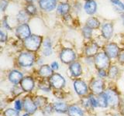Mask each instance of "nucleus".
Returning a JSON list of instances; mask_svg holds the SVG:
<instances>
[{
    "mask_svg": "<svg viewBox=\"0 0 124 116\" xmlns=\"http://www.w3.org/2000/svg\"><path fill=\"white\" fill-rule=\"evenodd\" d=\"M43 44V37L39 35L31 34L27 39L23 40V46L29 52H36L40 48Z\"/></svg>",
    "mask_w": 124,
    "mask_h": 116,
    "instance_id": "obj_1",
    "label": "nucleus"
},
{
    "mask_svg": "<svg viewBox=\"0 0 124 116\" xmlns=\"http://www.w3.org/2000/svg\"><path fill=\"white\" fill-rule=\"evenodd\" d=\"M34 63L35 57L32 53L29 51L22 52L17 57V64L21 67H30Z\"/></svg>",
    "mask_w": 124,
    "mask_h": 116,
    "instance_id": "obj_2",
    "label": "nucleus"
},
{
    "mask_svg": "<svg viewBox=\"0 0 124 116\" xmlns=\"http://www.w3.org/2000/svg\"><path fill=\"white\" fill-rule=\"evenodd\" d=\"M94 63L98 70H106L110 67V58L105 52H99L94 57Z\"/></svg>",
    "mask_w": 124,
    "mask_h": 116,
    "instance_id": "obj_3",
    "label": "nucleus"
},
{
    "mask_svg": "<svg viewBox=\"0 0 124 116\" xmlns=\"http://www.w3.org/2000/svg\"><path fill=\"white\" fill-rule=\"evenodd\" d=\"M59 57L64 64H71L76 59V53L71 48H64L61 50Z\"/></svg>",
    "mask_w": 124,
    "mask_h": 116,
    "instance_id": "obj_4",
    "label": "nucleus"
},
{
    "mask_svg": "<svg viewBox=\"0 0 124 116\" xmlns=\"http://www.w3.org/2000/svg\"><path fill=\"white\" fill-rule=\"evenodd\" d=\"M51 87L57 90H61L65 86L66 80L65 78L61 74L58 73H54L49 78Z\"/></svg>",
    "mask_w": 124,
    "mask_h": 116,
    "instance_id": "obj_5",
    "label": "nucleus"
},
{
    "mask_svg": "<svg viewBox=\"0 0 124 116\" xmlns=\"http://www.w3.org/2000/svg\"><path fill=\"white\" fill-rule=\"evenodd\" d=\"M16 35L20 40H25L26 39L31 36V30L27 23L19 24L16 29Z\"/></svg>",
    "mask_w": 124,
    "mask_h": 116,
    "instance_id": "obj_6",
    "label": "nucleus"
},
{
    "mask_svg": "<svg viewBox=\"0 0 124 116\" xmlns=\"http://www.w3.org/2000/svg\"><path fill=\"white\" fill-rule=\"evenodd\" d=\"M73 87L76 94L79 96H85L88 92V87L86 83L81 79H76L73 82Z\"/></svg>",
    "mask_w": 124,
    "mask_h": 116,
    "instance_id": "obj_7",
    "label": "nucleus"
},
{
    "mask_svg": "<svg viewBox=\"0 0 124 116\" xmlns=\"http://www.w3.org/2000/svg\"><path fill=\"white\" fill-rule=\"evenodd\" d=\"M104 92L107 97L108 105L112 107H117L119 104V96L118 93L112 89H107Z\"/></svg>",
    "mask_w": 124,
    "mask_h": 116,
    "instance_id": "obj_8",
    "label": "nucleus"
},
{
    "mask_svg": "<svg viewBox=\"0 0 124 116\" xmlns=\"http://www.w3.org/2000/svg\"><path fill=\"white\" fill-rule=\"evenodd\" d=\"M104 52L107 54L110 59H113V58H116L118 57L120 52V49L119 46L115 43H109L105 46Z\"/></svg>",
    "mask_w": 124,
    "mask_h": 116,
    "instance_id": "obj_9",
    "label": "nucleus"
},
{
    "mask_svg": "<svg viewBox=\"0 0 124 116\" xmlns=\"http://www.w3.org/2000/svg\"><path fill=\"white\" fill-rule=\"evenodd\" d=\"M23 109L26 111V113H28L30 115H33L37 110V106L35 104L34 100L32 99L30 97H26L23 101Z\"/></svg>",
    "mask_w": 124,
    "mask_h": 116,
    "instance_id": "obj_10",
    "label": "nucleus"
},
{
    "mask_svg": "<svg viewBox=\"0 0 124 116\" xmlns=\"http://www.w3.org/2000/svg\"><path fill=\"white\" fill-rule=\"evenodd\" d=\"M19 84H20V87H22L23 91L27 93L32 91L35 87L34 80L30 76H26L23 77Z\"/></svg>",
    "mask_w": 124,
    "mask_h": 116,
    "instance_id": "obj_11",
    "label": "nucleus"
},
{
    "mask_svg": "<svg viewBox=\"0 0 124 116\" xmlns=\"http://www.w3.org/2000/svg\"><path fill=\"white\" fill-rule=\"evenodd\" d=\"M40 8L46 12H51L57 6V0H38Z\"/></svg>",
    "mask_w": 124,
    "mask_h": 116,
    "instance_id": "obj_12",
    "label": "nucleus"
},
{
    "mask_svg": "<svg viewBox=\"0 0 124 116\" xmlns=\"http://www.w3.org/2000/svg\"><path fill=\"white\" fill-rule=\"evenodd\" d=\"M90 89L95 94L99 95L104 92V83L102 79L93 80L90 84Z\"/></svg>",
    "mask_w": 124,
    "mask_h": 116,
    "instance_id": "obj_13",
    "label": "nucleus"
},
{
    "mask_svg": "<svg viewBox=\"0 0 124 116\" xmlns=\"http://www.w3.org/2000/svg\"><path fill=\"white\" fill-rule=\"evenodd\" d=\"M23 77H23V73L18 71V70H12L9 73V75H8V79L13 84H20Z\"/></svg>",
    "mask_w": 124,
    "mask_h": 116,
    "instance_id": "obj_14",
    "label": "nucleus"
},
{
    "mask_svg": "<svg viewBox=\"0 0 124 116\" xmlns=\"http://www.w3.org/2000/svg\"><path fill=\"white\" fill-rule=\"evenodd\" d=\"M102 36L106 40H109L113 33V25L111 22H104L102 26Z\"/></svg>",
    "mask_w": 124,
    "mask_h": 116,
    "instance_id": "obj_15",
    "label": "nucleus"
},
{
    "mask_svg": "<svg viewBox=\"0 0 124 116\" xmlns=\"http://www.w3.org/2000/svg\"><path fill=\"white\" fill-rule=\"evenodd\" d=\"M54 71L52 70L50 65L43 64L41 65L38 70V74L40 75L42 78L49 79L50 77L54 74Z\"/></svg>",
    "mask_w": 124,
    "mask_h": 116,
    "instance_id": "obj_16",
    "label": "nucleus"
},
{
    "mask_svg": "<svg viewBox=\"0 0 124 116\" xmlns=\"http://www.w3.org/2000/svg\"><path fill=\"white\" fill-rule=\"evenodd\" d=\"M99 45L95 42H92L91 44H88L85 46V55L88 57H95L97 53H98V50H99Z\"/></svg>",
    "mask_w": 124,
    "mask_h": 116,
    "instance_id": "obj_17",
    "label": "nucleus"
},
{
    "mask_svg": "<svg viewBox=\"0 0 124 116\" xmlns=\"http://www.w3.org/2000/svg\"><path fill=\"white\" fill-rule=\"evenodd\" d=\"M69 71L72 77H78L82 72V69H81V65L79 62L75 61L69 66Z\"/></svg>",
    "mask_w": 124,
    "mask_h": 116,
    "instance_id": "obj_18",
    "label": "nucleus"
},
{
    "mask_svg": "<svg viewBox=\"0 0 124 116\" xmlns=\"http://www.w3.org/2000/svg\"><path fill=\"white\" fill-rule=\"evenodd\" d=\"M84 9L85 13L88 15H94L96 13L97 10V3L95 0H92V1H87L85 2Z\"/></svg>",
    "mask_w": 124,
    "mask_h": 116,
    "instance_id": "obj_19",
    "label": "nucleus"
},
{
    "mask_svg": "<svg viewBox=\"0 0 124 116\" xmlns=\"http://www.w3.org/2000/svg\"><path fill=\"white\" fill-rule=\"evenodd\" d=\"M53 53L52 44L49 38H46L43 42V54L45 57H49Z\"/></svg>",
    "mask_w": 124,
    "mask_h": 116,
    "instance_id": "obj_20",
    "label": "nucleus"
},
{
    "mask_svg": "<svg viewBox=\"0 0 124 116\" xmlns=\"http://www.w3.org/2000/svg\"><path fill=\"white\" fill-rule=\"evenodd\" d=\"M67 113L68 116H84L83 110L76 104L69 105Z\"/></svg>",
    "mask_w": 124,
    "mask_h": 116,
    "instance_id": "obj_21",
    "label": "nucleus"
},
{
    "mask_svg": "<svg viewBox=\"0 0 124 116\" xmlns=\"http://www.w3.org/2000/svg\"><path fill=\"white\" fill-rule=\"evenodd\" d=\"M52 105H53L54 111L58 112V113H66V112H68V107H69V105H68L67 104L62 102H54Z\"/></svg>",
    "mask_w": 124,
    "mask_h": 116,
    "instance_id": "obj_22",
    "label": "nucleus"
},
{
    "mask_svg": "<svg viewBox=\"0 0 124 116\" xmlns=\"http://www.w3.org/2000/svg\"><path fill=\"white\" fill-rule=\"evenodd\" d=\"M57 11L61 15H67L70 11V5L67 2H61L57 7Z\"/></svg>",
    "mask_w": 124,
    "mask_h": 116,
    "instance_id": "obj_23",
    "label": "nucleus"
},
{
    "mask_svg": "<svg viewBox=\"0 0 124 116\" xmlns=\"http://www.w3.org/2000/svg\"><path fill=\"white\" fill-rule=\"evenodd\" d=\"M38 87L40 88L41 91H44L45 92H49L52 88L49 79H46V78H43V80L39 82Z\"/></svg>",
    "mask_w": 124,
    "mask_h": 116,
    "instance_id": "obj_24",
    "label": "nucleus"
},
{
    "mask_svg": "<svg viewBox=\"0 0 124 116\" xmlns=\"http://www.w3.org/2000/svg\"><path fill=\"white\" fill-rule=\"evenodd\" d=\"M86 26L92 29H97L100 27L101 23L98 19H96L95 17H90L87 19Z\"/></svg>",
    "mask_w": 124,
    "mask_h": 116,
    "instance_id": "obj_25",
    "label": "nucleus"
},
{
    "mask_svg": "<svg viewBox=\"0 0 124 116\" xmlns=\"http://www.w3.org/2000/svg\"><path fill=\"white\" fill-rule=\"evenodd\" d=\"M16 20L19 24H23L26 23L29 20V15L24 10L19 11L18 14L16 15Z\"/></svg>",
    "mask_w": 124,
    "mask_h": 116,
    "instance_id": "obj_26",
    "label": "nucleus"
},
{
    "mask_svg": "<svg viewBox=\"0 0 124 116\" xmlns=\"http://www.w3.org/2000/svg\"><path fill=\"white\" fill-rule=\"evenodd\" d=\"M97 101H98V104H99V107L100 108H107L108 105V99L107 97L105 94V92L102 93L98 95L97 97Z\"/></svg>",
    "mask_w": 124,
    "mask_h": 116,
    "instance_id": "obj_27",
    "label": "nucleus"
},
{
    "mask_svg": "<svg viewBox=\"0 0 124 116\" xmlns=\"http://www.w3.org/2000/svg\"><path fill=\"white\" fill-rule=\"evenodd\" d=\"M110 2L118 13L121 14L124 13V4L120 0H110Z\"/></svg>",
    "mask_w": 124,
    "mask_h": 116,
    "instance_id": "obj_28",
    "label": "nucleus"
},
{
    "mask_svg": "<svg viewBox=\"0 0 124 116\" xmlns=\"http://www.w3.org/2000/svg\"><path fill=\"white\" fill-rule=\"evenodd\" d=\"M35 104H37V108H44L45 105H46V102H47V99L45 97L42 96H37L33 98Z\"/></svg>",
    "mask_w": 124,
    "mask_h": 116,
    "instance_id": "obj_29",
    "label": "nucleus"
},
{
    "mask_svg": "<svg viewBox=\"0 0 124 116\" xmlns=\"http://www.w3.org/2000/svg\"><path fill=\"white\" fill-rule=\"evenodd\" d=\"M119 68L115 65L110 66L108 68V76L112 79H116L118 77L119 74Z\"/></svg>",
    "mask_w": 124,
    "mask_h": 116,
    "instance_id": "obj_30",
    "label": "nucleus"
},
{
    "mask_svg": "<svg viewBox=\"0 0 124 116\" xmlns=\"http://www.w3.org/2000/svg\"><path fill=\"white\" fill-rule=\"evenodd\" d=\"M25 11L28 13L29 15H35L37 13V7L35 5H33V3L27 4L25 7Z\"/></svg>",
    "mask_w": 124,
    "mask_h": 116,
    "instance_id": "obj_31",
    "label": "nucleus"
},
{
    "mask_svg": "<svg viewBox=\"0 0 124 116\" xmlns=\"http://www.w3.org/2000/svg\"><path fill=\"white\" fill-rule=\"evenodd\" d=\"M81 33H82L83 36L85 39H87V40H89V39H91L92 37V29L89 28V27L87 26L86 25L82 28Z\"/></svg>",
    "mask_w": 124,
    "mask_h": 116,
    "instance_id": "obj_32",
    "label": "nucleus"
},
{
    "mask_svg": "<svg viewBox=\"0 0 124 116\" xmlns=\"http://www.w3.org/2000/svg\"><path fill=\"white\" fill-rule=\"evenodd\" d=\"M4 116H19V111L13 109V108H8L3 112Z\"/></svg>",
    "mask_w": 124,
    "mask_h": 116,
    "instance_id": "obj_33",
    "label": "nucleus"
},
{
    "mask_svg": "<svg viewBox=\"0 0 124 116\" xmlns=\"http://www.w3.org/2000/svg\"><path fill=\"white\" fill-rule=\"evenodd\" d=\"M54 111L53 105H50V104H46L44 108H42V114L45 116H49L52 114Z\"/></svg>",
    "mask_w": 124,
    "mask_h": 116,
    "instance_id": "obj_34",
    "label": "nucleus"
},
{
    "mask_svg": "<svg viewBox=\"0 0 124 116\" xmlns=\"http://www.w3.org/2000/svg\"><path fill=\"white\" fill-rule=\"evenodd\" d=\"M88 98L89 100V103H90L92 108H95L99 107V104H98V101H97V98H95L94 94H89L88 96Z\"/></svg>",
    "mask_w": 124,
    "mask_h": 116,
    "instance_id": "obj_35",
    "label": "nucleus"
},
{
    "mask_svg": "<svg viewBox=\"0 0 124 116\" xmlns=\"http://www.w3.org/2000/svg\"><path fill=\"white\" fill-rule=\"evenodd\" d=\"M14 106H15V109L19 111H21L22 109L23 108V103L21 100L19 99H17L16 101L15 102V104H14Z\"/></svg>",
    "mask_w": 124,
    "mask_h": 116,
    "instance_id": "obj_36",
    "label": "nucleus"
},
{
    "mask_svg": "<svg viewBox=\"0 0 124 116\" xmlns=\"http://www.w3.org/2000/svg\"><path fill=\"white\" fill-rule=\"evenodd\" d=\"M8 4H9L8 0H1V2H0V8H1L2 12H5L8 6Z\"/></svg>",
    "mask_w": 124,
    "mask_h": 116,
    "instance_id": "obj_37",
    "label": "nucleus"
},
{
    "mask_svg": "<svg viewBox=\"0 0 124 116\" xmlns=\"http://www.w3.org/2000/svg\"><path fill=\"white\" fill-rule=\"evenodd\" d=\"M98 75L101 79H102V78H105V77H106L108 76V73L106 72V70L101 69V70H99L98 71Z\"/></svg>",
    "mask_w": 124,
    "mask_h": 116,
    "instance_id": "obj_38",
    "label": "nucleus"
},
{
    "mask_svg": "<svg viewBox=\"0 0 124 116\" xmlns=\"http://www.w3.org/2000/svg\"><path fill=\"white\" fill-rule=\"evenodd\" d=\"M7 17L8 16H4V18L2 19V26L5 28L6 29H8V30H11V26L9 25V23H8V21H7Z\"/></svg>",
    "mask_w": 124,
    "mask_h": 116,
    "instance_id": "obj_39",
    "label": "nucleus"
},
{
    "mask_svg": "<svg viewBox=\"0 0 124 116\" xmlns=\"http://www.w3.org/2000/svg\"><path fill=\"white\" fill-rule=\"evenodd\" d=\"M0 40L2 43H5L7 40V33H4L3 30L0 31Z\"/></svg>",
    "mask_w": 124,
    "mask_h": 116,
    "instance_id": "obj_40",
    "label": "nucleus"
},
{
    "mask_svg": "<svg viewBox=\"0 0 124 116\" xmlns=\"http://www.w3.org/2000/svg\"><path fill=\"white\" fill-rule=\"evenodd\" d=\"M117 58H118V60L120 63H124V50H120Z\"/></svg>",
    "mask_w": 124,
    "mask_h": 116,
    "instance_id": "obj_41",
    "label": "nucleus"
},
{
    "mask_svg": "<svg viewBox=\"0 0 124 116\" xmlns=\"http://www.w3.org/2000/svg\"><path fill=\"white\" fill-rule=\"evenodd\" d=\"M50 67H51V68L54 71H56L59 69V64H58L57 61H54L50 64Z\"/></svg>",
    "mask_w": 124,
    "mask_h": 116,
    "instance_id": "obj_42",
    "label": "nucleus"
},
{
    "mask_svg": "<svg viewBox=\"0 0 124 116\" xmlns=\"http://www.w3.org/2000/svg\"><path fill=\"white\" fill-rule=\"evenodd\" d=\"M25 1H26L27 3H28V4H30V3H33L35 0H25Z\"/></svg>",
    "mask_w": 124,
    "mask_h": 116,
    "instance_id": "obj_43",
    "label": "nucleus"
},
{
    "mask_svg": "<svg viewBox=\"0 0 124 116\" xmlns=\"http://www.w3.org/2000/svg\"><path fill=\"white\" fill-rule=\"evenodd\" d=\"M122 19H123V24L124 25V13L122 14Z\"/></svg>",
    "mask_w": 124,
    "mask_h": 116,
    "instance_id": "obj_44",
    "label": "nucleus"
},
{
    "mask_svg": "<svg viewBox=\"0 0 124 116\" xmlns=\"http://www.w3.org/2000/svg\"><path fill=\"white\" fill-rule=\"evenodd\" d=\"M30 114H28V113H26V114H24V115H23L22 116H30Z\"/></svg>",
    "mask_w": 124,
    "mask_h": 116,
    "instance_id": "obj_45",
    "label": "nucleus"
},
{
    "mask_svg": "<svg viewBox=\"0 0 124 116\" xmlns=\"http://www.w3.org/2000/svg\"><path fill=\"white\" fill-rule=\"evenodd\" d=\"M85 1H86V2H87V1H92V0H85Z\"/></svg>",
    "mask_w": 124,
    "mask_h": 116,
    "instance_id": "obj_46",
    "label": "nucleus"
},
{
    "mask_svg": "<svg viewBox=\"0 0 124 116\" xmlns=\"http://www.w3.org/2000/svg\"><path fill=\"white\" fill-rule=\"evenodd\" d=\"M115 116H119V115H115Z\"/></svg>",
    "mask_w": 124,
    "mask_h": 116,
    "instance_id": "obj_47",
    "label": "nucleus"
}]
</instances>
